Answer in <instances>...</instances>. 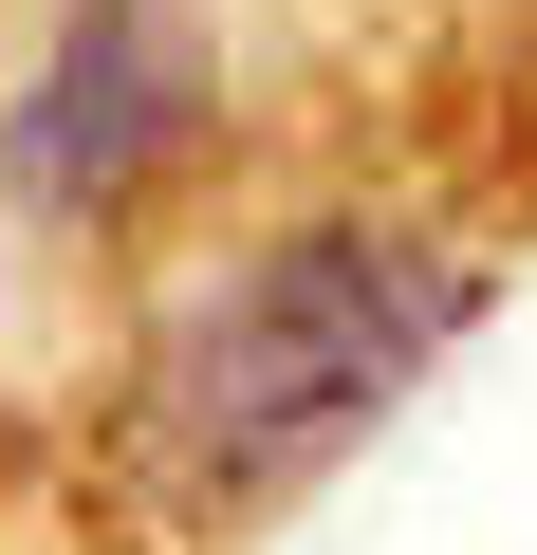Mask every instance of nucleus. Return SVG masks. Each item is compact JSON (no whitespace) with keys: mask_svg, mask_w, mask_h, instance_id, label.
Here are the masks:
<instances>
[{"mask_svg":"<svg viewBox=\"0 0 537 555\" xmlns=\"http://www.w3.org/2000/svg\"><path fill=\"white\" fill-rule=\"evenodd\" d=\"M463 315H482V278L445 241H408V222H297V241L222 259L149 334V463L241 518V500L316 481L334 444H371Z\"/></svg>","mask_w":537,"mask_h":555,"instance_id":"nucleus-1","label":"nucleus"},{"mask_svg":"<svg viewBox=\"0 0 537 555\" xmlns=\"http://www.w3.org/2000/svg\"><path fill=\"white\" fill-rule=\"evenodd\" d=\"M167 130H186V38L149 20V0H75L56 56H38V93H20V185L56 222H93V204H130L167 167Z\"/></svg>","mask_w":537,"mask_h":555,"instance_id":"nucleus-2","label":"nucleus"}]
</instances>
